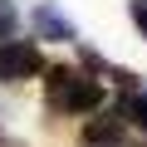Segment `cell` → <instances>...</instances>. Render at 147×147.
<instances>
[{
	"label": "cell",
	"instance_id": "1",
	"mask_svg": "<svg viewBox=\"0 0 147 147\" xmlns=\"http://www.w3.org/2000/svg\"><path fill=\"white\" fill-rule=\"evenodd\" d=\"M44 93H49V108H59V113H88V108L103 103V84L84 79L74 69H49Z\"/></svg>",
	"mask_w": 147,
	"mask_h": 147
},
{
	"label": "cell",
	"instance_id": "2",
	"mask_svg": "<svg viewBox=\"0 0 147 147\" xmlns=\"http://www.w3.org/2000/svg\"><path fill=\"white\" fill-rule=\"evenodd\" d=\"M44 69V54L25 39H5L0 44V84H20V79H34Z\"/></svg>",
	"mask_w": 147,
	"mask_h": 147
},
{
	"label": "cell",
	"instance_id": "3",
	"mask_svg": "<svg viewBox=\"0 0 147 147\" xmlns=\"http://www.w3.org/2000/svg\"><path fill=\"white\" fill-rule=\"evenodd\" d=\"M84 142H88V147H127L118 118H93V123L84 127Z\"/></svg>",
	"mask_w": 147,
	"mask_h": 147
},
{
	"label": "cell",
	"instance_id": "4",
	"mask_svg": "<svg viewBox=\"0 0 147 147\" xmlns=\"http://www.w3.org/2000/svg\"><path fill=\"white\" fill-rule=\"evenodd\" d=\"M34 30H39L44 39H74V25H69L54 5H39V10H34Z\"/></svg>",
	"mask_w": 147,
	"mask_h": 147
},
{
	"label": "cell",
	"instance_id": "5",
	"mask_svg": "<svg viewBox=\"0 0 147 147\" xmlns=\"http://www.w3.org/2000/svg\"><path fill=\"white\" fill-rule=\"evenodd\" d=\"M127 118L147 132V93H132V98H127Z\"/></svg>",
	"mask_w": 147,
	"mask_h": 147
},
{
	"label": "cell",
	"instance_id": "6",
	"mask_svg": "<svg viewBox=\"0 0 147 147\" xmlns=\"http://www.w3.org/2000/svg\"><path fill=\"white\" fill-rule=\"evenodd\" d=\"M15 34V5H10V0H0V44H5Z\"/></svg>",
	"mask_w": 147,
	"mask_h": 147
},
{
	"label": "cell",
	"instance_id": "7",
	"mask_svg": "<svg viewBox=\"0 0 147 147\" xmlns=\"http://www.w3.org/2000/svg\"><path fill=\"white\" fill-rule=\"evenodd\" d=\"M132 25H137L142 39H147V0H132Z\"/></svg>",
	"mask_w": 147,
	"mask_h": 147
}]
</instances>
